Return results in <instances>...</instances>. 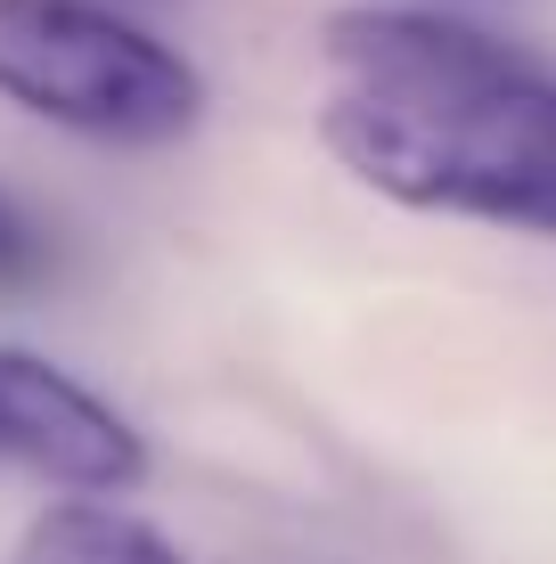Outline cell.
I'll return each instance as SVG.
<instances>
[{
  "label": "cell",
  "instance_id": "1",
  "mask_svg": "<svg viewBox=\"0 0 556 564\" xmlns=\"http://www.w3.org/2000/svg\"><path fill=\"white\" fill-rule=\"evenodd\" d=\"M319 140L360 188L556 238V74L434 9H336Z\"/></svg>",
  "mask_w": 556,
  "mask_h": 564
},
{
  "label": "cell",
  "instance_id": "2",
  "mask_svg": "<svg viewBox=\"0 0 556 564\" xmlns=\"http://www.w3.org/2000/svg\"><path fill=\"white\" fill-rule=\"evenodd\" d=\"M0 99L99 148H172L205 123V74L107 0H0Z\"/></svg>",
  "mask_w": 556,
  "mask_h": 564
},
{
  "label": "cell",
  "instance_id": "3",
  "mask_svg": "<svg viewBox=\"0 0 556 564\" xmlns=\"http://www.w3.org/2000/svg\"><path fill=\"white\" fill-rule=\"evenodd\" d=\"M0 466L57 482L74 499H115L148 475V442L115 401L42 352L0 344Z\"/></svg>",
  "mask_w": 556,
  "mask_h": 564
},
{
  "label": "cell",
  "instance_id": "4",
  "mask_svg": "<svg viewBox=\"0 0 556 564\" xmlns=\"http://www.w3.org/2000/svg\"><path fill=\"white\" fill-rule=\"evenodd\" d=\"M17 564H188L156 523L123 516L115 499H57L25 523Z\"/></svg>",
  "mask_w": 556,
  "mask_h": 564
},
{
  "label": "cell",
  "instance_id": "5",
  "mask_svg": "<svg viewBox=\"0 0 556 564\" xmlns=\"http://www.w3.org/2000/svg\"><path fill=\"white\" fill-rule=\"evenodd\" d=\"M50 238H42V221H33L25 205L0 188V295H33V286L50 279Z\"/></svg>",
  "mask_w": 556,
  "mask_h": 564
}]
</instances>
